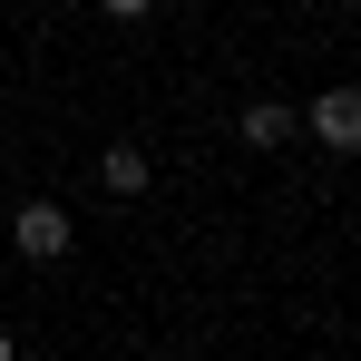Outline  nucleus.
I'll return each instance as SVG.
<instances>
[{
    "instance_id": "nucleus-4",
    "label": "nucleus",
    "mask_w": 361,
    "mask_h": 361,
    "mask_svg": "<svg viewBox=\"0 0 361 361\" xmlns=\"http://www.w3.org/2000/svg\"><path fill=\"white\" fill-rule=\"evenodd\" d=\"M98 185L108 195H147V147H108L98 157Z\"/></svg>"
},
{
    "instance_id": "nucleus-3",
    "label": "nucleus",
    "mask_w": 361,
    "mask_h": 361,
    "mask_svg": "<svg viewBox=\"0 0 361 361\" xmlns=\"http://www.w3.org/2000/svg\"><path fill=\"white\" fill-rule=\"evenodd\" d=\"M283 137H302V118L283 98H254V108H244V147H283Z\"/></svg>"
},
{
    "instance_id": "nucleus-5",
    "label": "nucleus",
    "mask_w": 361,
    "mask_h": 361,
    "mask_svg": "<svg viewBox=\"0 0 361 361\" xmlns=\"http://www.w3.org/2000/svg\"><path fill=\"white\" fill-rule=\"evenodd\" d=\"M98 10H108V20H147L157 0H98Z\"/></svg>"
},
{
    "instance_id": "nucleus-1",
    "label": "nucleus",
    "mask_w": 361,
    "mask_h": 361,
    "mask_svg": "<svg viewBox=\"0 0 361 361\" xmlns=\"http://www.w3.org/2000/svg\"><path fill=\"white\" fill-rule=\"evenodd\" d=\"M302 127H312L332 157H361V88H322V98L302 108Z\"/></svg>"
},
{
    "instance_id": "nucleus-2",
    "label": "nucleus",
    "mask_w": 361,
    "mask_h": 361,
    "mask_svg": "<svg viewBox=\"0 0 361 361\" xmlns=\"http://www.w3.org/2000/svg\"><path fill=\"white\" fill-rule=\"evenodd\" d=\"M10 235H20V254H30V264H59L78 225H68V205H20V215H10Z\"/></svg>"
},
{
    "instance_id": "nucleus-6",
    "label": "nucleus",
    "mask_w": 361,
    "mask_h": 361,
    "mask_svg": "<svg viewBox=\"0 0 361 361\" xmlns=\"http://www.w3.org/2000/svg\"><path fill=\"white\" fill-rule=\"evenodd\" d=\"M0 361H10V332H0Z\"/></svg>"
}]
</instances>
